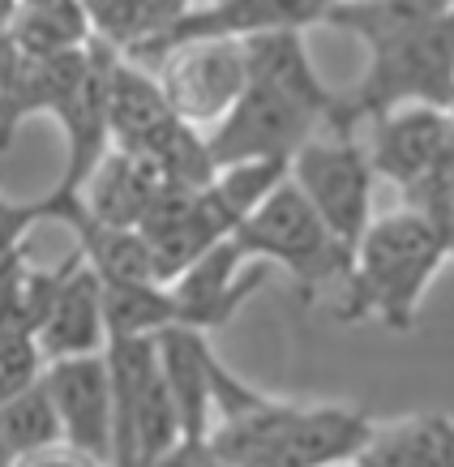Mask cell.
Listing matches in <instances>:
<instances>
[{
	"label": "cell",
	"instance_id": "6da1fadb",
	"mask_svg": "<svg viewBox=\"0 0 454 467\" xmlns=\"http://www.w3.org/2000/svg\"><path fill=\"white\" fill-rule=\"evenodd\" d=\"M446 257V236L408 206L373 219L352 249V266L343 275V305L335 317L343 326L377 317L386 330L408 335Z\"/></svg>",
	"mask_w": 454,
	"mask_h": 467
},
{
	"label": "cell",
	"instance_id": "7a4b0ae2",
	"mask_svg": "<svg viewBox=\"0 0 454 467\" xmlns=\"http://www.w3.org/2000/svg\"><path fill=\"white\" fill-rule=\"evenodd\" d=\"M454 99V9L438 14L425 26L408 30L398 39L369 47V69L356 86V95L339 103V116L330 133H356L360 120L408 108V103H433L450 108Z\"/></svg>",
	"mask_w": 454,
	"mask_h": 467
},
{
	"label": "cell",
	"instance_id": "3957f363",
	"mask_svg": "<svg viewBox=\"0 0 454 467\" xmlns=\"http://www.w3.org/2000/svg\"><path fill=\"white\" fill-rule=\"evenodd\" d=\"M232 241L241 244L244 257H266L274 266H284L300 284L304 300L317 296V287L343 284V275L352 266V257L335 244L322 214L313 211V202L300 193L292 176L274 184V193L244 214Z\"/></svg>",
	"mask_w": 454,
	"mask_h": 467
},
{
	"label": "cell",
	"instance_id": "277c9868",
	"mask_svg": "<svg viewBox=\"0 0 454 467\" xmlns=\"http://www.w3.org/2000/svg\"><path fill=\"white\" fill-rule=\"evenodd\" d=\"M287 176L300 184V193L313 202V211L322 214V223L335 236V244L352 257L356 241L373 223V184H377V171H373L369 150L356 142L352 133L309 138L292 155Z\"/></svg>",
	"mask_w": 454,
	"mask_h": 467
},
{
	"label": "cell",
	"instance_id": "5b68a950",
	"mask_svg": "<svg viewBox=\"0 0 454 467\" xmlns=\"http://www.w3.org/2000/svg\"><path fill=\"white\" fill-rule=\"evenodd\" d=\"M317 125L322 120L304 103L287 99L284 90L266 82H244L241 99L206 129V146L214 155V168L244 159H292Z\"/></svg>",
	"mask_w": 454,
	"mask_h": 467
},
{
	"label": "cell",
	"instance_id": "8992f818",
	"mask_svg": "<svg viewBox=\"0 0 454 467\" xmlns=\"http://www.w3.org/2000/svg\"><path fill=\"white\" fill-rule=\"evenodd\" d=\"M330 0H219V5H201L185 9L168 30H159L150 39L125 47L133 60H163L171 47L198 39H249L262 30H304L322 26Z\"/></svg>",
	"mask_w": 454,
	"mask_h": 467
},
{
	"label": "cell",
	"instance_id": "52a82bcc",
	"mask_svg": "<svg viewBox=\"0 0 454 467\" xmlns=\"http://www.w3.org/2000/svg\"><path fill=\"white\" fill-rule=\"evenodd\" d=\"M163 95L185 125L211 129L219 116L241 99L249 69H244L241 39H198L181 43L163 57Z\"/></svg>",
	"mask_w": 454,
	"mask_h": 467
},
{
	"label": "cell",
	"instance_id": "ba28073f",
	"mask_svg": "<svg viewBox=\"0 0 454 467\" xmlns=\"http://www.w3.org/2000/svg\"><path fill=\"white\" fill-rule=\"evenodd\" d=\"M43 386L57 403L65 446L90 463H112V386L108 356H60L43 365Z\"/></svg>",
	"mask_w": 454,
	"mask_h": 467
},
{
	"label": "cell",
	"instance_id": "9c48e42d",
	"mask_svg": "<svg viewBox=\"0 0 454 467\" xmlns=\"http://www.w3.org/2000/svg\"><path fill=\"white\" fill-rule=\"evenodd\" d=\"M112 39L95 35L90 47H86V69L77 78V86L69 90V99L57 108V120L65 129V146H69V159H65V171H60L57 189L69 193V198H82L86 181L95 176V168L103 163V155L112 150V125H108V73H112L116 60Z\"/></svg>",
	"mask_w": 454,
	"mask_h": 467
},
{
	"label": "cell",
	"instance_id": "30bf717a",
	"mask_svg": "<svg viewBox=\"0 0 454 467\" xmlns=\"http://www.w3.org/2000/svg\"><path fill=\"white\" fill-rule=\"evenodd\" d=\"M86 47L65 52H30L9 35H0V155L9 150L17 125L35 112L57 116L86 69Z\"/></svg>",
	"mask_w": 454,
	"mask_h": 467
},
{
	"label": "cell",
	"instance_id": "8fae6325",
	"mask_svg": "<svg viewBox=\"0 0 454 467\" xmlns=\"http://www.w3.org/2000/svg\"><path fill=\"white\" fill-rule=\"evenodd\" d=\"M244 254L241 244L223 236L211 249H201L176 279H171V296H176V322L198 326V330H219L236 313L257 296V287L266 284V266H253L249 275H241Z\"/></svg>",
	"mask_w": 454,
	"mask_h": 467
},
{
	"label": "cell",
	"instance_id": "7c38bea8",
	"mask_svg": "<svg viewBox=\"0 0 454 467\" xmlns=\"http://www.w3.org/2000/svg\"><path fill=\"white\" fill-rule=\"evenodd\" d=\"M454 146V116L433 103H408L373 120V171L390 184H412Z\"/></svg>",
	"mask_w": 454,
	"mask_h": 467
},
{
	"label": "cell",
	"instance_id": "4fadbf2b",
	"mask_svg": "<svg viewBox=\"0 0 454 467\" xmlns=\"http://www.w3.org/2000/svg\"><path fill=\"white\" fill-rule=\"evenodd\" d=\"M159 373L168 382L176 411H181V441H206L211 438V411H214V352L206 343V330L185 322H171L155 335Z\"/></svg>",
	"mask_w": 454,
	"mask_h": 467
},
{
	"label": "cell",
	"instance_id": "5bb4252c",
	"mask_svg": "<svg viewBox=\"0 0 454 467\" xmlns=\"http://www.w3.org/2000/svg\"><path fill=\"white\" fill-rule=\"evenodd\" d=\"M108 125H112V146L125 150H159L181 125V116L171 112L163 95V82L125 52H116L108 73Z\"/></svg>",
	"mask_w": 454,
	"mask_h": 467
},
{
	"label": "cell",
	"instance_id": "9a60e30c",
	"mask_svg": "<svg viewBox=\"0 0 454 467\" xmlns=\"http://www.w3.org/2000/svg\"><path fill=\"white\" fill-rule=\"evenodd\" d=\"M39 352L43 360H60V356H86L103 352L108 343V317H103V279L86 266V257H77L69 275L60 279L57 296L43 313L39 330Z\"/></svg>",
	"mask_w": 454,
	"mask_h": 467
},
{
	"label": "cell",
	"instance_id": "2e32d148",
	"mask_svg": "<svg viewBox=\"0 0 454 467\" xmlns=\"http://www.w3.org/2000/svg\"><path fill=\"white\" fill-rule=\"evenodd\" d=\"M241 47H244L249 82L274 86V90H284L287 99L304 103L322 125H335L343 99L322 82V73L313 69L309 47L300 39V30H262V35L241 39Z\"/></svg>",
	"mask_w": 454,
	"mask_h": 467
},
{
	"label": "cell",
	"instance_id": "e0dca14e",
	"mask_svg": "<svg viewBox=\"0 0 454 467\" xmlns=\"http://www.w3.org/2000/svg\"><path fill=\"white\" fill-rule=\"evenodd\" d=\"M168 189V176L159 168L155 150H125L112 146L95 176L82 189V206L103 223L138 227L142 214L155 206V198Z\"/></svg>",
	"mask_w": 454,
	"mask_h": 467
},
{
	"label": "cell",
	"instance_id": "ac0fdd59",
	"mask_svg": "<svg viewBox=\"0 0 454 467\" xmlns=\"http://www.w3.org/2000/svg\"><path fill=\"white\" fill-rule=\"evenodd\" d=\"M300 403H279L266 395H249L241 408L223 411L219 429H211V454L214 463L227 467H279L284 463L287 429L296 420Z\"/></svg>",
	"mask_w": 454,
	"mask_h": 467
},
{
	"label": "cell",
	"instance_id": "d6986e66",
	"mask_svg": "<svg viewBox=\"0 0 454 467\" xmlns=\"http://www.w3.org/2000/svg\"><path fill=\"white\" fill-rule=\"evenodd\" d=\"M373 433H377V420L360 408H330V403L326 408H296L279 467L356 463V454L369 446Z\"/></svg>",
	"mask_w": 454,
	"mask_h": 467
},
{
	"label": "cell",
	"instance_id": "ffe728a7",
	"mask_svg": "<svg viewBox=\"0 0 454 467\" xmlns=\"http://www.w3.org/2000/svg\"><path fill=\"white\" fill-rule=\"evenodd\" d=\"M365 467H454V420L425 411L395 425H377L369 446L356 454Z\"/></svg>",
	"mask_w": 454,
	"mask_h": 467
},
{
	"label": "cell",
	"instance_id": "44dd1931",
	"mask_svg": "<svg viewBox=\"0 0 454 467\" xmlns=\"http://www.w3.org/2000/svg\"><path fill=\"white\" fill-rule=\"evenodd\" d=\"M446 9H454V0H330L322 26L343 30L365 47H382V43L433 22Z\"/></svg>",
	"mask_w": 454,
	"mask_h": 467
},
{
	"label": "cell",
	"instance_id": "7402d4cb",
	"mask_svg": "<svg viewBox=\"0 0 454 467\" xmlns=\"http://www.w3.org/2000/svg\"><path fill=\"white\" fill-rule=\"evenodd\" d=\"M103 317L112 335H159L176 322V296L159 279H103Z\"/></svg>",
	"mask_w": 454,
	"mask_h": 467
},
{
	"label": "cell",
	"instance_id": "603a6c76",
	"mask_svg": "<svg viewBox=\"0 0 454 467\" xmlns=\"http://www.w3.org/2000/svg\"><path fill=\"white\" fill-rule=\"evenodd\" d=\"M0 441L9 446V454L17 459H30L39 451H52L65 441V429H60L57 403L47 395V386L30 382L22 390H14L9 399H0Z\"/></svg>",
	"mask_w": 454,
	"mask_h": 467
},
{
	"label": "cell",
	"instance_id": "cb8c5ba5",
	"mask_svg": "<svg viewBox=\"0 0 454 467\" xmlns=\"http://www.w3.org/2000/svg\"><path fill=\"white\" fill-rule=\"evenodd\" d=\"M292 159H244V163H223L214 168L211 193L223 206V214L232 223H241L244 214L253 211L257 202H266L274 193V184L287 181Z\"/></svg>",
	"mask_w": 454,
	"mask_h": 467
},
{
	"label": "cell",
	"instance_id": "d4e9b609",
	"mask_svg": "<svg viewBox=\"0 0 454 467\" xmlns=\"http://www.w3.org/2000/svg\"><path fill=\"white\" fill-rule=\"evenodd\" d=\"M181 438H185V429H181L176 399H171L163 373H155V382L146 386L138 416H133V463H163Z\"/></svg>",
	"mask_w": 454,
	"mask_h": 467
},
{
	"label": "cell",
	"instance_id": "484cf974",
	"mask_svg": "<svg viewBox=\"0 0 454 467\" xmlns=\"http://www.w3.org/2000/svg\"><path fill=\"white\" fill-rule=\"evenodd\" d=\"M43 352L39 339L26 322H17L9 313H0V399H9L22 386L43 378Z\"/></svg>",
	"mask_w": 454,
	"mask_h": 467
},
{
	"label": "cell",
	"instance_id": "4316f807",
	"mask_svg": "<svg viewBox=\"0 0 454 467\" xmlns=\"http://www.w3.org/2000/svg\"><path fill=\"white\" fill-rule=\"evenodd\" d=\"M60 214V193L52 189V193H43V198L35 202H9L0 198V262L5 257L22 254V244H26V232L39 219H57Z\"/></svg>",
	"mask_w": 454,
	"mask_h": 467
},
{
	"label": "cell",
	"instance_id": "83f0119b",
	"mask_svg": "<svg viewBox=\"0 0 454 467\" xmlns=\"http://www.w3.org/2000/svg\"><path fill=\"white\" fill-rule=\"evenodd\" d=\"M17 5H22V0H0V35L9 30V22H14V14H17Z\"/></svg>",
	"mask_w": 454,
	"mask_h": 467
},
{
	"label": "cell",
	"instance_id": "f1b7e54d",
	"mask_svg": "<svg viewBox=\"0 0 454 467\" xmlns=\"http://www.w3.org/2000/svg\"><path fill=\"white\" fill-rule=\"evenodd\" d=\"M446 249L454 257V202H450V214H446Z\"/></svg>",
	"mask_w": 454,
	"mask_h": 467
},
{
	"label": "cell",
	"instance_id": "f546056e",
	"mask_svg": "<svg viewBox=\"0 0 454 467\" xmlns=\"http://www.w3.org/2000/svg\"><path fill=\"white\" fill-rule=\"evenodd\" d=\"M9 463H14V454H9V446L0 441V467H9Z\"/></svg>",
	"mask_w": 454,
	"mask_h": 467
},
{
	"label": "cell",
	"instance_id": "4dcf8cb0",
	"mask_svg": "<svg viewBox=\"0 0 454 467\" xmlns=\"http://www.w3.org/2000/svg\"><path fill=\"white\" fill-rule=\"evenodd\" d=\"M206 5H219V0H206Z\"/></svg>",
	"mask_w": 454,
	"mask_h": 467
}]
</instances>
